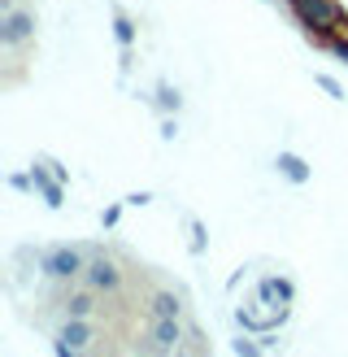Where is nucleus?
<instances>
[{"mask_svg":"<svg viewBox=\"0 0 348 357\" xmlns=\"http://www.w3.org/2000/svg\"><path fill=\"white\" fill-rule=\"evenodd\" d=\"M148 335H152V344L161 353H174V349L187 344V318H152Z\"/></svg>","mask_w":348,"mask_h":357,"instance_id":"6","label":"nucleus"},{"mask_svg":"<svg viewBox=\"0 0 348 357\" xmlns=\"http://www.w3.org/2000/svg\"><path fill=\"white\" fill-rule=\"evenodd\" d=\"M31 40H35V13L31 9H5V17H0V44L26 48Z\"/></svg>","mask_w":348,"mask_h":357,"instance_id":"4","label":"nucleus"},{"mask_svg":"<svg viewBox=\"0 0 348 357\" xmlns=\"http://www.w3.org/2000/svg\"><path fill=\"white\" fill-rule=\"evenodd\" d=\"M174 135H179V122H174V114H166V122H161V139H166V144H170Z\"/></svg>","mask_w":348,"mask_h":357,"instance_id":"21","label":"nucleus"},{"mask_svg":"<svg viewBox=\"0 0 348 357\" xmlns=\"http://www.w3.org/2000/svg\"><path fill=\"white\" fill-rule=\"evenodd\" d=\"M113 40H118L122 48H131V44H135V22H131V17L122 13V9H113Z\"/></svg>","mask_w":348,"mask_h":357,"instance_id":"13","label":"nucleus"},{"mask_svg":"<svg viewBox=\"0 0 348 357\" xmlns=\"http://www.w3.org/2000/svg\"><path fill=\"white\" fill-rule=\"evenodd\" d=\"M326 48H331V52H335V57L348 66V31H344V35H335V40H326Z\"/></svg>","mask_w":348,"mask_h":357,"instance_id":"17","label":"nucleus"},{"mask_svg":"<svg viewBox=\"0 0 348 357\" xmlns=\"http://www.w3.org/2000/svg\"><path fill=\"white\" fill-rule=\"evenodd\" d=\"M152 105L161 114H179L183 109V96H179V87H170V83H157V96H152Z\"/></svg>","mask_w":348,"mask_h":357,"instance_id":"12","label":"nucleus"},{"mask_svg":"<svg viewBox=\"0 0 348 357\" xmlns=\"http://www.w3.org/2000/svg\"><path fill=\"white\" fill-rule=\"evenodd\" d=\"M40 162H44V166H48L52 174H57V178H61V183H70V170H65V166L57 162V157H40Z\"/></svg>","mask_w":348,"mask_h":357,"instance_id":"18","label":"nucleus"},{"mask_svg":"<svg viewBox=\"0 0 348 357\" xmlns=\"http://www.w3.org/2000/svg\"><path fill=\"white\" fill-rule=\"evenodd\" d=\"M257 296H261V305H266V310H274V314H292L296 288H292V279L270 275V279H261V283H257Z\"/></svg>","mask_w":348,"mask_h":357,"instance_id":"5","label":"nucleus"},{"mask_svg":"<svg viewBox=\"0 0 348 357\" xmlns=\"http://www.w3.org/2000/svg\"><path fill=\"white\" fill-rule=\"evenodd\" d=\"M313 83H318V87H322V92H326L331 100H344V87H340V79H331V75H322V70H318V75H313Z\"/></svg>","mask_w":348,"mask_h":357,"instance_id":"15","label":"nucleus"},{"mask_svg":"<svg viewBox=\"0 0 348 357\" xmlns=\"http://www.w3.org/2000/svg\"><path fill=\"white\" fill-rule=\"evenodd\" d=\"M31 178H35V192L44 196V205H48V209H61V201H65V183L40 162V157H35V166H31Z\"/></svg>","mask_w":348,"mask_h":357,"instance_id":"7","label":"nucleus"},{"mask_svg":"<svg viewBox=\"0 0 348 357\" xmlns=\"http://www.w3.org/2000/svg\"><path fill=\"white\" fill-rule=\"evenodd\" d=\"M9 188H13V192H31L35 178H31V174H9Z\"/></svg>","mask_w":348,"mask_h":357,"instance_id":"19","label":"nucleus"},{"mask_svg":"<svg viewBox=\"0 0 348 357\" xmlns=\"http://www.w3.org/2000/svg\"><path fill=\"white\" fill-rule=\"evenodd\" d=\"M274 170L283 174L287 183H296V188L309 183V162H305V157H296V153H278L274 157Z\"/></svg>","mask_w":348,"mask_h":357,"instance_id":"10","label":"nucleus"},{"mask_svg":"<svg viewBox=\"0 0 348 357\" xmlns=\"http://www.w3.org/2000/svg\"><path fill=\"white\" fill-rule=\"evenodd\" d=\"M135 357H152V353H135Z\"/></svg>","mask_w":348,"mask_h":357,"instance_id":"25","label":"nucleus"},{"mask_svg":"<svg viewBox=\"0 0 348 357\" xmlns=\"http://www.w3.org/2000/svg\"><path fill=\"white\" fill-rule=\"evenodd\" d=\"M57 340H65L70 349L87 353V349H92V340H96V323H92V318H61Z\"/></svg>","mask_w":348,"mask_h":357,"instance_id":"8","label":"nucleus"},{"mask_svg":"<svg viewBox=\"0 0 348 357\" xmlns=\"http://www.w3.org/2000/svg\"><path fill=\"white\" fill-rule=\"evenodd\" d=\"M52 357H83L79 349H70L65 340H57V335H52Z\"/></svg>","mask_w":348,"mask_h":357,"instance_id":"20","label":"nucleus"},{"mask_svg":"<svg viewBox=\"0 0 348 357\" xmlns=\"http://www.w3.org/2000/svg\"><path fill=\"white\" fill-rule=\"evenodd\" d=\"M148 201H152V196H148V192H135V196H127V205H139V209H144Z\"/></svg>","mask_w":348,"mask_h":357,"instance_id":"23","label":"nucleus"},{"mask_svg":"<svg viewBox=\"0 0 348 357\" xmlns=\"http://www.w3.org/2000/svg\"><path fill=\"white\" fill-rule=\"evenodd\" d=\"M187 227H191V253L200 257V253H205V222H196V218H191Z\"/></svg>","mask_w":348,"mask_h":357,"instance_id":"16","label":"nucleus"},{"mask_svg":"<svg viewBox=\"0 0 348 357\" xmlns=\"http://www.w3.org/2000/svg\"><path fill=\"white\" fill-rule=\"evenodd\" d=\"M79 283H83V288H92L96 296H118L122 288H127V271H122V261L113 253H92Z\"/></svg>","mask_w":348,"mask_h":357,"instance_id":"2","label":"nucleus"},{"mask_svg":"<svg viewBox=\"0 0 348 357\" xmlns=\"http://www.w3.org/2000/svg\"><path fill=\"white\" fill-rule=\"evenodd\" d=\"M287 9H292L296 22L309 31V40L326 44V40H335V35L348 31V17H344V9L335 0H287Z\"/></svg>","mask_w":348,"mask_h":357,"instance_id":"1","label":"nucleus"},{"mask_svg":"<svg viewBox=\"0 0 348 357\" xmlns=\"http://www.w3.org/2000/svg\"><path fill=\"white\" fill-rule=\"evenodd\" d=\"M100 305H96V292L92 288H65L61 296V318H92Z\"/></svg>","mask_w":348,"mask_h":357,"instance_id":"9","label":"nucleus"},{"mask_svg":"<svg viewBox=\"0 0 348 357\" xmlns=\"http://www.w3.org/2000/svg\"><path fill=\"white\" fill-rule=\"evenodd\" d=\"M170 357H191V344H183V349H174Z\"/></svg>","mask_w":348,"mask_h":357,"instance_id":"24","label":"nucleus"},{"mask_svg":"<svg viewBox=\"0 0 348 357\" xmlns=\"http://www.w3.org/2000/svg\"><path fill=\"white\" fill-rule=\"evenodd\" d=\"M118 218H122V209H118V205H109V209H104V218H100V222H104V227H118Z\"/></svg>","mask_w":348,"mask_h":357,"instance_id":"22","label":"nucleus"},{"mask_svg":"<svg viewBox=\"0 0 348 357\" xmlns=\"http://www.w3.org/2000/svg\"><path fill=\"white\" fill-rule=\"evenodd\" d=\"M87 248H79V244H61V248H48V253L40 257V271H44V279H52V283H74V279H83V271H87Z\"/></svg>","mask_w":348,"mask_h":357,"instance_id":"3","label":"nucleus"},{"mask_svg":"<svg viewBox=\"0 0 348 357\" xmlns=\"http://www.w3.org/2000/svg\"><path fill=\"white\" fill-rule=\"evenodd\" d=\"M231 349H235V357H266V353H261V344L253 340L248 331H244V335H235V340H231Z\"/></svg>","mask_w":348,"mask_h":357,"instance_id":"14","label":"nucleus"},{"mask_svg":"<svg viewBox=\"0 0 348 357\" xmlns=\"http://www.w3.org/2000/svg\"><path fill=\"white\" fill-rule=\"evenodd\" d=\"M148 310H152V318H183V301H179V292L157 288L148 296Z\"/></svg>","mask_w":348,"mask_h":357,"instance_id":"11","label":"nucleus"}]
</instances>
